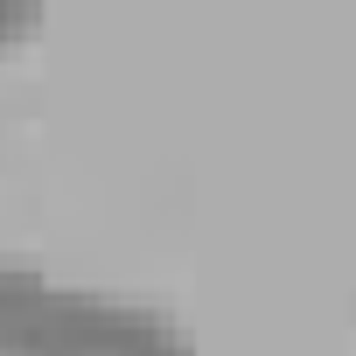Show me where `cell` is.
Listing matches in <instances>:
<instances>
[{
    "instance_id": "7a4b0ae2",
    "label": "cell",
    "mask_w": 356,
    "mask_h": 356,
    "mask_svg": "<svg viewBox=\"0 0 356 356\" xmlns=\"http://www.w3.org/2000/svg\"><path fill=\"white\" fill-rule=\"evenodd\" d=\"M49 280L22 259H0V356H22L29 328H35V307H42Z\"/></svg>"
},
{
    "instance_id": "3957f363",
    "label": "cell",
    "mask_w": 356,
    "mask_h": 356,
    "mask_svg": "<svg viewBox=\"0 0 356 356\" xmlns=\"http://www.w3.org/2000/svg\"><path fill=\"white\" fill-rule=\"evenodd\" d=\"M42 22V0H0V42H15Z\"/></svg>"
},
{
    "instance_id": "6da1fadb",
    "label": "cell",
    "mask_w": 356,
    "mask_h": 356,
    "mask_svg": "<svg viewBox=\"0 0 356 356\" xmlns=\"http://www.w3.org/2000/svg\"><path fill=\"white\" fill-rule=\"evenodd\" d=\"M22 356H196V342L147 300L98 286H49Z\"/></svg>"
}]
</instances>
